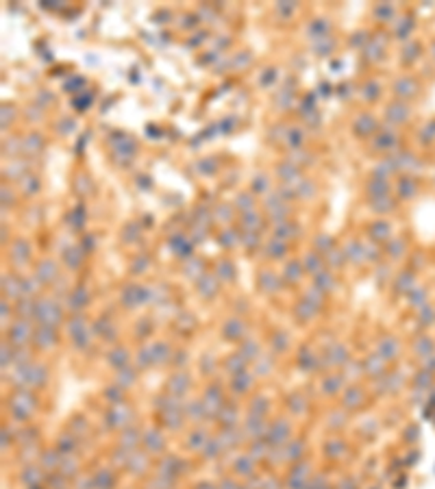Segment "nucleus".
<instances>
[{"label": "nucleus", "mask_w": 435, "mask_h": 489, "mask_svg": "<svg viewBox=\"0 0 435 489\" xmlns=\"http://www.w3.org/2000/svg\"><path fill=\"white\" fill-rule=\"evenodd\" d=\"M415 348H418V353H420V355H431V350H433V344H431V339L422 337V341H420V344L415 346Z\"/></svg>", "instance_id": "obj_1"}]
</instances>
